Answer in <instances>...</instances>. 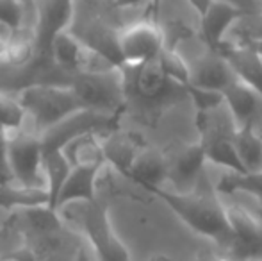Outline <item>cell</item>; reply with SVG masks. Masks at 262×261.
<instances>
[{"instance_id":"obj_12","label":"cell","mask_w":262,"mask_h":261,"mask_svg":"<svg viewBox=\"0 0 262 261\" xmlns=\"http://www.w3.org/2000/svg\"><path fill=\"white\" fill-rule=\"evenodd\" d=\"M102 145H104L107 165H111L123 177H127L134 161L138 159V156L146 147L139 134L121 129H116L104 136L102 138Z\"/></svg>"},{"instance_id":"obj_2","label":"cell","mask_w":262,"mask_h":261,"mask_svg":"<svg viewBox=\"0 0 262 261\" xmlns=\"http://www.w3.org/2000/svg\"><path fill=\"white\" fill-rule=\"evenodd\" d=\"M127 108L134 106L141 115H154L179 101L187 91L166 73L161 59L138 66H121Z\"/></svg>"},{"instance_id":"obj_23","label":"cell","mask_w":262,"mask_h":261,"mask_svg":"<svg viewBox=\"0 0 262 261\" xmlns=\"http://www.w3.org/2000/svg\"><path fill=\"white\" fill-rule=\"evenodd\" d=\"M217 192H246L262 198V170L252 172V174H234L227 172L217 185Z\"/></svg>"},{"instance_id":"obj_24","label":"cell","mask_w":262,"mask_h":261,"mask_svg":"<svg viewBox=\"0 0 262 261\" xmlns=\"http://www.w3.org/2000/svg\"><path fill=\"white\" fill-rule=\"evenodd\" d=\"M25 120L27 116H25V111L18 102L16 95L0 91V127L6 132L24 129Z\"/></svg>"},{"instance_id":"obj_30","label":"cell","mask_w":262,"mask_h":261,"mask_svg":"<svg viewBox=\"0 0 262 261\" xmlns=\"http://www.w3.org/2000/svg\"><path fill=\"white\" fill-rule=\"evenodd\" d=\"M161 2L162 0H154L152 7H150V11H152V22H156L159 25V14H161Z\"/></svg>"},{"instance_id":"obj_4","label":"cell","mask_w":262,"mask_h":261,"mask_svg":"<svg viewBox=\"0 0 262 261\" xmlns=\"http://www.w3.org/2000/svg\"><path fill=\"white\" fill-rule=\"evenodd\" d=\"M152 193L162 198L180 216V220H184L198 234L220 242L221 245H228L232 238L230 218H228L227 208L217 200L187 195L180 192H169L166 188H157Z\"/></svg>"},{"instance_id":"obj_17","label":"cell","mask_w":262,"mask_h":261,"mask_svg":"<svg viewBox=\"0 0 262 261\" xmlns=\"http://www.w3.org/2000/svg\"><path fill=\"white\" fill-rule=\"evenodd\" d=\"M100 134H82L68 142L61 149L62 156L68 159L72 168L77 167H105V154Z\"/></svg>"},{"instance_id":"obj_27","label":"cell","mask_w":262,"mask_h":261,"mask_svg":"<svg viewBox=\"0 0 262 261\" xmlns=\"http://www.w3.org/2000/svg\"><path fill=\"white\" fill-rule=\"evenodd\" d=\"M154 0H113V6L116 9H134V7H141V6H150L152 7Z\"/></svg>"},{"instance_id":"obj_33","label":"cell","mask_w":262,"mask_h":261,"mask_svg":"<svg viewBox=\"0 0 262 261\" xmlns=\"http://www.w3.org/2000/svg\"><path fill=\"white\" fill-rule=\"evenodd\" d=\"M148 261H169L168 258H162V256H157V258H150Z\"/></svg>"},{"instance_id":"obj_22","label":"cell","mask_w":262,"mask_h":261,"mask_svg":"<svg viewBox=\"0 0 262 261\" xmlns=\"http://www.w3.org/2000/svg\"><path fill=\"white\" fill-rule=\"evenodd\" d=\"M36 11L24 0H0V31L7 36L16 34L24 29H34Z\"/></svg>"},{"instance_id":"obj_11","label":"cell","mask_w":262,"mask_h":261,"mask_svg":"<svg viewBox=\"0 0 262 261\" xmlns=\"http://www.w3.org/2000/svg\"><path fill=\"white\" fill-rule=\"evenodd\" d=\"M191 68V84L210 91L223 93L230 84L237 81V75L232 70L230 63L220 52L207 49V54L198 61L189 63Z\"/></svg>"},{"instance_id":"obj_19","label":"cell","mask_w":262,"mask_h":261,"mask_svg":"<svg viewBox=\"0 0 262 261\" xmlns=\"http://www.w3.org/2000/svg\"><path fill=\"white\" fill-rule=\"evenodd\" d=\"M205 163H207V157H205L204 147L200 143L187 147L184 152H180L175 157L173 163H169V179L179 188L191 186L198 179Z\"/></svg>"},{"instance_id":"obj_32","label":"cell","mask_w":262,"mask_h":261,"mask_svg":"<svg viewBox=\"0 0 262 261\" xmlns=\"http://www.w3.org/2000/svg\"><path fill=\"white\" fill-rule=\"evenodd\" d=\"M25 4H27L29 7H31L32 11H36V4H38V0H24Z\"/></svg>"},{"instance_id":"obj_21","label":"cell","mask_w":262,"mask_h":261,"mask_svg":"<svg viewBox=\"0 0 262 261\" xmlns=\"http://www.w3.org/2000/svg\"><path fill=\"white\" fill-rule=\"evenodd\" d=\"M234 145L248 174L262 170V136L255 126L237 127L234 132Z\"/></svg>"},{"instance_id":"obj_16","label":"cell","mask_w":262,"mask_h":261,"mask_svg":"<svg viewBox=\"0 0 262 261\" xmlns=\"http://www.w3.org/2000/svg\"><path fill=\"white\" fill-rule=\"evenodd\" d=\"M221 56L230 63L237 79L255 90L262 97V59L248 45H227L220 50Z\"/></svg>"},{"instance_id":"obj_6","label":"cell","mask_w":262,"mask_h":261,"mask_svg":"<svg viewBox=\"0 0 262 261\" xmlns=\"http://www.w3.org/2000/svg\"><path fill=\"white\" fill-rule=\"evenodd\" d=\"M70 88L82 109L121 116L127 111L125 84L121 68L98 73H75Z\"/></svg>"},{"instance_id":"obj_13","label":"cell","mask_w":262,"mask_h":261,"mask_svg":"<svg viewBox=\"0 0 262 261\" xmlns=\"http://www.w3.org/2000/svg\"><path fill=\"white\" fill-rule=\"evenodd\" d=\"M223 98L235 127L255 126L257 116L262 111V97L255 90L237 79L223 91Z\"/></svg>"},{"instance_id":"obj_9","label":"cell","mask_w":262,"mask_h":261,"mask_svg":"<svg viewBox=\"0 0 262 261\" xmlns=\"http://www.w3.org/2000/svg\"><path fill=\"white\" fill-rule=\"evenodd\" d=\"M230 218L232 238L230 261H260L262 259V224L250 213L239 208H227Z\"/></svg>"},{"instance_id":"obj_29","label":"cell","mask_w":262,"mask_h":261,"mask_svg":"<svg viewBox=\"0 0 262 261\" xmlns=\"http://www.w3.org/2000/svg\"><path fill=\"white\" fill-rule=\"evenodd\" d=\"M245 45H248L253 52L262 59V38H252V39H245Z\"/></svg>"},{"instance_id":"obj_1","label":"cell","mask_w":262,"mask_h":261,"mask_svg":"<svg viewBox=\"0 0 262 261\" xmlns=\"http://www.w3.org/2000/svg\"><path fill=\"white\" fill-rule=\"evenodd\" d=\"M64 224L79 233L97 261H132L127 247L113 231L107 208L97 200L72 202L59 209Z\"/></svg>"},{"instance_id":"obj_14","label":"cell","mask_w":262,"mask_h":261,"mask_svg":"<svg viewBox=\"0 0 262 261\" xmlns=\"http://www.w3.org/2000/svg\"><path fill=\"white\" fill-rule=\"evenodd\" d=\"M127 179L134 181L136 185L148 192L164 188V183L169 179V161L162 156L161 150L145 147L132 165Z\"/></svg>"},{"instance_id":"obj_10","label":"cell","mask_w":262,"mask_h":261,"mask_svg":"<svg viewBox=\"0 0 262 261\" xmlns=\"http://www.w3.org/2000/svg\"><path fill=\"white\" fill-rule=\"evenodd\" d=\"M246 14L225 0H214L209 9L200 14V38L207 49L220 52L225 45L227 32Z\"/></svg>"},{"instance_id":"obj_18","label":"cell","mask_w":262,"mask_h":261,"mask_svg":"<svg viewBox=\"0 0 262 261\" xmlns=\"http://www.w3.org/2000/svg\"><path fill=\"white\" fill-rule=\"evenodd\" d=\"M50 206V193L47 188H31L16 181L0 186V208L7 211Z\"/></svg>"},{"instance_id":"obj_7","label":"cell","mask_w":262,"mask_h":261,"mask_svg":"<svg viewBox=\"0 0 262 261\" xmlns=\"http://www.w3.org/2000/svg\"><path fill=\"white\" fill-rule=\"evenodd\" d=\"M7 134V163L16 183L31 188H47L45 150L36 131H11Z\"/></svg>"},{"instance_id":"obj_5","label":"cell","mask_w":262,"mask_h":261,"mask_svg":"<svg viewBox=\"0 0 262 261\" xmlns=\"http://www.w3.org/2000/svg\"><path fill=\"white\" fill-rule=\"evenodd\" d=\"M25 116L31 120L32 131L39 136L68 116L82 111L79 98L70 86L34 84L16 95Z\"/></svg>"},{"instance_id":"obj_8","label":"cell","mask_w":262,"mask_h":261,"mask_svg":"<svg viewBox=\"0 0 262 261\" xmlns=\"http://www.w3.org/2000/svg\"><path fill=\"white\" fill-rule=\"evenodd\" d=\"M164 49L162 29L152 20L136 22L120 32V56L123 66H138L159 59Z\"/></svg>"},{"instance_id":"obj_28","label":"cell","mask_w":262,"mask_h":261,"mask_svg":"<svg viewBox=\"0 0 262 261\" xmlns=\"http://www.w3.org/2000/svg\"><path fill=\"white\" fill-rule=\"evenodd\" d=\"M212 2H214V0H189V4L193 6V9L196 11L198 14H204L205 11L209 9V6Z\"/></svg>"},{"instance_id":"obj_25","label":"cell","mask_w":262,"mask_h":261,"mask_svg":"<svg viewBox=\"0 0 262 261\" xmlns=\"http://www.w3.org/2000/svg\"><path fill=\"white\" fill-rule=\"evenodd\" d=\"M14 181L11 174L9 163H7V134L0 127V186Z\"/></svg>"},{"instance_id":"obj_26","label":"cell","mask_w":262,"mask_h":261,"mask_svg":"<svg viewBox=\"0 0 262 261\" xmlns=\"http://www.w3.org/2000/svg\"><path fill=\"white\" fill-rule=\"evenodd\" d=\"M225 2L232 4L237 9H241L246 16H252V14H259V9H257V2L255 0H225Z\"/></svg>"},{"instance_id":"obj_20","label":"cell","mask_w":262,"mask_h":261,"mask_svg":"<svg viewBox=\"0 0 262 261\" xmlns=\"http://www.w3.org/2000/svg\"><path fill=\"white\" fill-rule=\"evenodd\" d=\"M38 56L34 29H24L16 34L7 36V47L0 63L9 68H25L32 65Z\"/></svg>"},{"instance_id":"obj_31","label":"cell","mask_w":262,"mask_h":261,"mask_svg":"<svg viewBox=\"0 0 262 261\" xmlns=\"http://www.w3.org/2000/svg\"><path fill=\"white\" fill-rule=\"evenodd\" d=\"M6 47H7V34L0 31V59H2L4 52H6Z\"/></svg>"},{"instance_id":"obj_15","label":"cell","mask_w":262,"mask_h":261,"mask_svg":"<svg viewBox=\"0 0 262 261\" xmlns=\"http://www.w3.org/2000/svg\"><path fill=\"white\" fill-rule=\"evenodd\" d=\"M104 167H77L66 177L64 185L55 200V209L72 202H93L97 200V185Z\"/></svg>"},{"instance_id":"obj_3","label":"cell","mask_w":262,"mask_h":261,"mask_svg":"<svg viewBox=\"0 0 262 261\" xmlns=\"http://www.w3.org/2000/svg\"><path fill=\"white\" fill-rule=\"evenodd\" d=\"M113 9V2L109 4V7H104L98 0H75V9L68 31L84 45L121 68L123 61L120 56V32L123 27H118L111 22L109 13Z\"/></svg>"}]
</instances>
